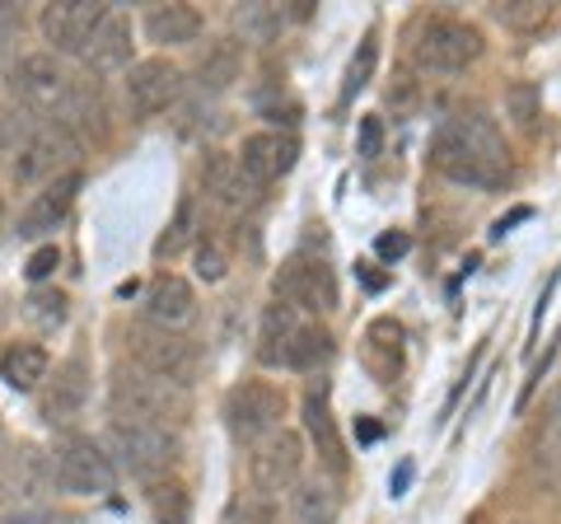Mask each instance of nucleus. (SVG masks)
<instances>
[{
  "mask_svg": "<svg viewBox=\"0 0 561 524\" xmlns=\"http://www.w3.org/2000/svg\"><path fill=\"white\" fill-rule=\"evenodd\" d=\"M431 164L445 179L463 187L496 192L511 179V150H505L501 127L482 109H459L449 113L431 136Z\"/></svg>",
  "mask_w": 561,
  "mask_h": 524,
  "instance_id": "1",
  "label": "nucleus"
},
{
  "mask_svg": "<svg viewBox=\"0 0 561 524\" xmlns=\"http://www.w3.org/2000/svg\"><path fill=\"white\" fill-rule=\"evenodd\" d=\"M257 356L267 365H286V371H313L332 356V333L319 328L309 314L290 305H267L262 309V333H257Z\"/></svg>",
  "mask_w": 561,
  "mask_h": 524,
  "instance_id": "2",
  "label": "nucleus"
},
{
  "mask_svg": "<svg viewBox=\"0 0 561 524\" xmlns=\"http://www.w3.org/2000/svg\"><path fill=\"white\" fill-rule=\"evenodd\" d=\"M108 403H113V417L117 422H154V426H173L183 422L192 398L183 384H169L160 375H146L136 365V371H122L113 375V389H108Z\"/></svg>",
  "mask_w": 561,
  "mask_h": 524,
  "instance_id": "3",
  "label": "nucleus"
},
{
  "mask_svg": "<svg viewBox=\"0 0 561 524\" xmlns=\"http://www.w3.org/2000/svg\"><path fill=\"white\" fill-rule=\"evenodd\" d=\"M482 52H486L482 29L468 24V20H454V14H431V20H421L416 38H412L416 66H421V71H435V76L468 71Z\"/></svg>",
  "mask_w": 561,
  "mask_h": 524,
  "instance_id": "4",
  "label": "nucleus"
},
{
  "mask_svg": "<svg viewBox=\"0 0 561 524\" xmlns=\"http://www.w3.org/2000/svg\"><path fill=\"white\" fill-rule=\"evenodd\" d=\"M108 445L117 454V464L131 478L160 482L169 478V468L179 464V431L173 426H154V422H117L108 426Z\"/></svg>",
  "mask_w": 561,
  "mask_h": 524,
  "instance_id": "5",
  "label": "nucleus"
},
{
  "mask_svg": "<svg viewBox=\"0 0 561 524\" xmlns=\"http://www.w3.org/2000/svg\"><path fill=\"white\" fill-rule=\"evenodd\" d=\"M47 468H51V482H57L61 492H76V497H99V492H113L117 487L113 454L99 441H90V435H70V441H61L51 449Z\"/></svg>",
  "mask_w": 561,
  "mask_h": 524,
  "instance_id": "6",
  "label": "nucleus"
},
{
  "mask_svg": "<svg viewBox=\"0 0 561 524\" xmlns=\"http://www.w3.org/2000/svg\"><path fill=\"white\" fill-rule=\"evenodd\" d=\"M276 300L309 314V319H319V314H332L337 309V272L328 267L323 258H309V253H295L276 267Z\"/></svg>",
  "mask_w": 561,
  "mask_h": 524,
  "instance_id": "7",
  "label": "nucleus"
},
{
  "mask_svg": "<svg viewBox=\"0 0 561 524\" xmlns=\"http://www.w3.org/2000/svg\"><path fill=\"white\" fill-rule=\"evenodd\" d=\"M280 417H286V389H276L272 379H243L225 394V422L239 441H267L280 431Z\"/></svg>",
  "mask_w": 561,
  "mask_h": 524,
  "instance_id": "8",
  "label": "nucleus"
},
{
  "mask_svg": "<svg viewBox=\"0 0 561 524\" xmlns=\"http://www.w3.org/2000/svg\"><path fill=\"white\" fill-rule=\"evenodd\" d=\"M127 352L146 375H160L169 384H192L197 375V352L183 333H169V328H154V323H136L127 333Z\"/></svg>",
  "mask_w": 561,
  "mask_h": 524,
  "instance_id": "9",
  "label": "nucleus"
},
{
  "mask_svg": "<svg viewBox=\"0 0 561 524\" xmlns=\"http://www.w3.org/2000/svg\"><path fill=\"white\" fill-rule=\"evenodd\" d=\"M305 474V441L295 431H272L267 441H257L253 454H249V482H253V492L262 497H280V492H290L295 482H300Z\"/></svg>",
  "mask_w": 561,
  "mask_h": 524,
  "instance_id": "10",
  "label": "nucleus"
},
{
  "mask_svg": "<svg viewBox=\"0 0 561 524\" xmlns=\"http://www.w3.org/2000/svg\"><path fill=\"white\" fill-rule=\"evenodd\" d=\"M103 20H108V5H99V0H57V5H43L38 24L57 57H84Z\"/></svg>",
  "mask_w": 561,
  "mask_h": 524,
  "instance_id": "11",
  "label": "nucleus"
},
{
  "mask_svg": "<svg viewBox=\"0 0 561 524\" xmlns=\"http://www.w3.org/2000/svg\"><path fill=\"white\" fill-rule=\"evenodd\" d=\"M76 84L80 80H70L51 52H33V57H20V66H14V94L38 113H70Z\"/></svg>",
  "mask_w": 561,
  "mask_h": 524,
  "instance_id": "12",
  "label": "nucleus"
},
{
  "mask_svg": "<svg viewBox=\"0 0 561 524\" xmlns=\"http://www.w3.org/2000/svg\"><path fill=\"white\" fill-rule=\"evenodd\" d=\"M80 155V141L70 136L66 122H51V127H38L20 146V160H14V183L28 187V183H51L61 179L66 164Z\"/></svg>",
  "mask_w": 561,
  "mask_h": 524,
  "instance_id": "13",
  "label": "nucleus"
},
{
  "mask_svg": "<svg viewBox=\"0 0 561 524\" xmlns=\"http://www.w3.org/2000/svg\"><path fill=\"white\" fill-rule=\"evenodd\" d=\"M234 160H239L243 179H249L253 187H267V183L286 179V173L295 169V160H300V141H295L290 132H253V136H243Z\"/></svg>",
  "mask_w": 561,
  "mask_h": 524,
  "instance_id": "14",
  "label": "nucleus"
},
{
  "mask_svg": "<svg viewBox=\"0 0 561 524\" xmlns=\"http://www.w3.org/2000/svg\"><path fill=\"white\" fill-rule=\"evenodd\" d=\"M179 94H183V71L169 57H146L127 71V109L136 117L164 113Z\"/></svg>",
  "mask_w": 561,
  "mask_h": 524,
  "instance_id": "15",
  "label": "nucleus"
},
{
  "mask_svg": "<svg viewBox=\"0 0 561 524\" xmlns=\"http://www.w3.org/2000/svg\"><path fill=\"white\" fill-rule=\"evenodd\" d=\"M80 187H84V173H80V169H66L61 179H51V183L38 192V197H33V202L24 206V216H20V235L38 239V235H47V230H57V225L66 220V212L76 206Z\"/></svg>",
  "mask_w": 561,
  "mask_h": 524,
  "instance_id": "16",
  "label": "nucleus"
},
{
  "mask_svg": "<svg viewBox=\"0 0 561 524\" xmlns=\"http://www.w3.org/2000/svg\"><path fill=\"white\" fill-rule=\"evenodd\" d=\"M192 319H197V295H192V286L183 282V276L160 272L146 286V323L169 328V333H183Z\"/></svg>",
  "mask_w": 561,
  "mask_h": 524,
  "instance_id": "17",
  "label": "nucleus"
},
{
  "mask_svg": "<svg viewBox=\"0 0 561 524\" xmlns=\"http://www.w3.org/2000/svg\"><path fill=\"white\" fill-rule=\"evenodd\" d=\"M305 431H309V441L319 445V459L332 468V474H346V445H342L337 422H332V389H328V379L309 384V394H305Z\"/></svg>",
  "mask_w": 561,
  "mask_h": 524,
  "instance_id": "18",
  "label": "nucleus"
},
{
  "mask_svg": "<svg viewBox=\"0 0 561 524\" xmlns=\"http://www.w3.org/2000/svg\"><path fill=\"white\" fill-rule=\"evenodd\" d=\"M84 398H90V371H84V361L80 356H70L57 365V375L47 379V389L38 398V408L51 426L57 422H70L80 408H84Z\"/></svg>",
  "mask_w": 561,
  "mask_h": 524,
  "instance_id": "19",
  "label": "nucleus"
},
{
  "mask_svg": "<svg viewBox=\"0 0 561 524\" xmlns=\"http://www.w3.org/2000/svg\"><path fill=\"white\" fill-rule=\"evenodd\" d=\"M146 38L154 47H187V43H197L202 38V10H192V5H150L146 10Z\"/></svg>",
  "mask_w": 561,
  "mask_h": 524,
  "instance_id": "20",
  "label": "nucleus"
},
{
  "mask_svg": "<svg viewBox=\"0 0 561 524\" xmlns=\"http://www.w3.org/2000/svg\"><path fill=\"white\" fill-rule=\"evenodd\" d=\"M365 371L379 384L398 379V371H402V323L389 319V314L365 328Z\"/></svg>",
  "mask_w": 561,
  "mask_h": 524,
  "instance_id": "21",
  "label": "nucleus"
},
{
  "mask_svg": "<svg viewBox=\"0 0 561 524\" xmlns=\"http://www.w3.org/2000/svg\"><path fill=\"white\" fill-rule=\"evenodd\" d=\"M84 61H90L94 76L127 71V66H131V24L117 20V14H108V20H103V29L94 33L90 52H84Z\"/></svg>",
  "mask_w": 561,
  "mask_h": 524,
  "instance_id": "22",
  "label": "nucleus"
},
{
  "mask_svg": "<svg viewBox=\"0 0 561 524\" xmlns=\"http://www.w3.org/2000/svg\"><path fill=\"white\" fill-rule=\"evenodd\" d=\"M295 524H337L342 515V492L328 478H305L295 482V501H290Z\"/></svg>",
  "mask_w": 561,
  "mask_h": 524,
  "instance_id": "23",
  "label": "nucleus"
},
{
  "mask_svg": "<svg viewBox=\"0 0 561 524\" xmlns=\"http://www.w3.org/2000/svg\"><path fill=\"white\" fill-rule=\"evenodd\" d=\"M202 187L216 197L220 206H243L253 197V183L243 179V169H239V160L234 155H206V164H202Z\"/></svg>",
  "mask_w": 561,
  "mask_h": 524,
  "instance_id": "24",
  "label": "nucleus"
},
{
  "mask_svg": "<svg viewBox=\"0 0 561 524\" xmlns=\"http://www.w3.org/2000/svg\"><path fill=\"white\" fill-rule=\"evenodd\" d=\"M47 371H51V361H47V352L38 342H14V346H5L0 352V379L10 384V389H38V384L47 379Z\"/></svg>",
  "mask_w": 561,
  "mask_h": 524,
  "instance_id": "25",
  "label": "nucleus"
},
{
  "mask_svg": "<svg viewBox=\"0 0 561 524\" xmlns=\"http://www.w3.org/2000/svg\"><path fill=\"white\" fill-rule=\"evenodd\" d=\"M146 505H150V520L154 524H187V515H192V497H187V487L179 478L150 482Z\"/></svg>",
  "mask_w": 561,
  "mask_h": 524,
  "instance_id": "26",
  "label": "nucleus"
},
{
  "mask_svg": "<svg viewBox=\"0 0 561 524\" xmlns=\"http://www.w3.org/2000/svg\"><path fill=\"white\" fill-rule=\"evenodd\" d=\"M491 14H496V24L511 29V33H534L552 20V5L548 0H501V5H491Z\"/></svg>",
  "mask_w": 561,
  "mask_h": 524,
  "instance_id": "27",
  "label": "nucleus"
},
{
  "mask_svg": "<svg viewBox=\"0 0 561 524\" xmlns=\"http://www.w3.org/2000/svg\"><path fill=\"white\" fill-rule=\"evenodd\" d=\"M383 103L393 109V117H412L421 109V80L408 66H393V80L383 84Z\"/></svg>",
  "mask_w": 561,
  "mask_h": 524,
  "instance_id": "28",
  "label": "nucleus"
},
{
  "mask_svg": "<svg viewBox=\"0 0 561 524\" xmlns=\"http://www.w3.org/2000/svg\"><path fill=\"white\" fill-rule=\"evenodd\" d=\"M239 80V47L234 43H216L210 47V57L202 61V84L210 90H225V84Z\"/></svg>",
  "mask_w": 561,
  "mask_h": 524,
  "instance_id": "29",
  "label": "nucleus"
},
{
  "mask_svg": "<svg viewBox=\"0 0 561 524\" xmlns=\"http://www.w3.org/2000/svg\"><path fill=\"white\" fill-rule=\"evenodd\" d=\"M375 61H379V38H375V33H365L360 52H356V57H351V66H346V84H342V94H346V99H356L365 84H370Z\"/></svg>",
  "mask_w": 561,
  "mask_h": 524,
  "instance_id": "30",
  "label": "nucleus"
},
{
  "mask_svg": "<svg viewBox=\"0 0 561 524\" xmlns=\"http://www.w3.org/2000/svg\"><path fill=\"white\" fill-rule=\"evenodd\" d=\"M225 524H276V501L262 492H239Z\"/></svg>",
  "mask_w": 561,
  "mask_h": 524,
  "instance_id": "31",
  "label": "nucleus"
},
{
  "mask_svg": "<svg viewBox=\"0 0 561 524\" xmlns=\"http://www.w3.org/2000/svg\"><path fill=\"white\" fill-rule=\"evenodd\" d=\"M28 314L47 328H61L66 323V295L61 291H33L28 295Z\"/></svg>",
  "mask_w": 561,
  "mask_h": 524,
  "instance_id": "32",
  "label": "nucleus"
},
{
  "mask_svg": "<svg viewBox=\"0 0 561 524\" xmlns=\"http://www.w3.org/2000/svg\"><path fill=\"white\" fill-rule=\"evenodd\" d=\"M192 239V202H179V216H173V225H169V235L160 239V253H179L183 243Z\"/></svg>",
  "mask_w": 561,
  "mask_h": 524,
  "instance_id": "33",
  "label": "nucleus"
},
{
  "mask_svg": "<svg viewBox=\"0 0 561 524\" xmlns=\"http://www.w3.org/2000/svg\"><path fill=\"white\" fill-rule=\"evenodd\" d=\"M57 267H61V249H57V243H43V249L28 258L24 272H28V282H47V276L57 272Z\"/></svg>",
  "mask_w": 561,
  "mask_h": 524,
  "instance_id": "34",
  "label": "nucleus"
},
{
  "mask_svg": "<svg viewBox=\"0 0 561 524\" xmlns=\"http://www.w3.org/2000/svg\"><path fill=\"white\" fill-rule=\"evenodd\" d=\"M511 109L519 117V127H534V117H538V94H534V84H515L511 90Z\"/></svg>",
  "mask_w": 561,
  "mask_h": 524,
  "instance_id": "35",
  "label": "nucleus"
},
{
  "mask_svg": "<svg viewBox=\"0 0 561 524\" xmlns=\"http://www.w3.org/2000/svg\"><path fill=\"white\" fill-rule=\"evenodd\" d=\"M0 524H76V515H66V511H10V515H0Z\"/></svg>",
  "mask_w": 561,
  "mask_h": 524,
  "instance_id": "36",
  "label": "nucleus"
},
{
  "mask_svg": "<svg viewBox=\"0 0 561 524\" xmlns=\"http://www.w3.org/2000/svg\"><path fill=\"white\" fill-rule=\"evenodd\" d=\"M383 146V127H379V117H360V155L365 160H375Z\"/></svg>",
  "mask_w": 561,
  "mask_h": 524,
  "instance_id": "37",
  "label": "nucleus"
},
{
  "mask_svg": "<svg viewBox=\"0 0 561 524\" xmlns=\"http://www.w3.org/2000/svg\"><path fill=\"white\" fill-rule=\"evenodd\" d=\"M197 276H202V282H220V276H225V258L216 249H206V243L197 249Z\"/></svg>",
  "mask_w": 561,
  "mask_h": 524,
  "instance_id": "38",
  "label": "nucleus"
},
{
  "mask_svg": "<svg viewBox=\"0 0 561 524\" xmlns=\"http://www.w3.org/2000/svg\"><path fill=\"white\" fill-rule=\"evenodd\" d=\"M375 249H379V258H389V262H393V258H402V253L412 249V239L402 235V230H393V235H379Z\"/></svg>",
  "mask_w": 561,
  "mask_h": 524,
  "instance_id": "39",
  "label": "nucleus"
},
{
  "mask_svg": "<svg viewBox=\"0 0 561 524\" xmlns=\"http://www.w3.org/2000/svg\"><path fill=\"white\" fill-rule=\"evenodd\" d=\"M408 478H412V464H402L398 474L389 478V487H393V497H402V487H408Z\"/></svg>",
  "mask_w": 561,
  "mask_h": 524,
  "instance_id": "40",
  "label": "nucleus"
},
{
  "mask_svg": "<svg viewBox=\"0 0 561 524\" xmlns=\"http://www.w3.org/2000/svg\"><path fill=\"white\" fill-rule=\"evenodd\" d=\"M10 454H14V445H10L5 426H0V478H5V464H10Z\"/></svg>",
  "mask_w": 561,
  "mask_h": 524,
  "instance_id": "41",
  "label": "nucleus"
},
{
  "mask_svg": "<svg viewBox=\"0 0 561 524\" xmlns=\"http://www.w3.org/2000/svg\"><path fill=\"white\" fill-rule=\"evenodd\" d=\"M360 276H365V286H370V291H379V286H383V276H379V272H370V262H360Z\"/></svg>",
  "mask_w": 561,
  "mask_h": 524,
  "instance_id": "42",
  "label": "nucleus"
},
{
  "mask_svg": "<svg viewBox=\"0 0 561 524\" xmlns=\"http://www.w3.org/2000/svg\"><path fill=\"white\" fill-rule=\"evenodd\" d=\"M0 220H5V197H0Z\"/></svg>",
  "mask_w": 561,
  "mask_h": 524,
  "instance_id": "43",
  "label": "nucleus"
}]
</instances>
